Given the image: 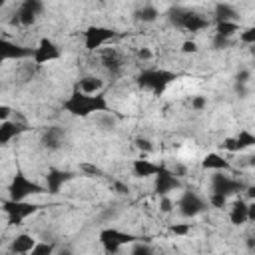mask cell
Masks as SVG:
<instances>
[{
  "instance_id": "cell-7",
  "label": "cell",
  "mask_w": 255,
  "mask_h": 255,
  "mask_svg": "<svg viewBox=\"0 0 255 255\" xmlns=\"http://www.w3.org/2000/svg\"><path fill=\"white\" fill-rule=\"evenodd\" d=\"M32 56H34L36 64H46V62H52V60L60 58V48L52 40L42 38L40 44H38V48L32 50Z\"/></svg>"
},
{
  "instance_id": "cell-13",
  "label": "cell",
  "mask_w": 255,
  "mask_h": 255,
  "mask_svg": "<svg viewBox=\"0 0 255 255\" xmlns=\"http://www.w3.org/2000/svg\"><path fill=\"white\" fill-rule=\"evenodd\" d=\"M131 169H133V175L137 177H155L159 173V165H155L149 159H133Z\"/></svg>"
},
{
  "instance_id": "cell-3",
  "label": "cell",
  "mask_w": 255,
  "mask_h": 255,
  "mask_svg": "<svg viewBox=\"0 0 255 255\" xmlns=\"http://www.w3.org/2000/svg\"><path fill=\"white\" fill-rule=\"evenodd\" d=\"M44 191H46V187L32 181L30 177L16 175L8 187V197H10V201H26L28 195H40Z\"/></svg>"
},
{
  "instance_id": "cell-12",
  "label": "cell",
  "mask_w": 255,
  "mask_h": 255,
  "mask_svg": "<svg viewBox=\"0 0 255 255\" xmlns=\"http://www.w3.org/2000/svg\"><path fill=\"white\" fill-rule=\"evenodd\" d=\"M201 165H203V169H209V171H213V173H219V171H223V173H229L231 171V161H227L223 155H219V153H209V155H205L203 157V161H201Z\"/></svg>"
},
{
  "instance_id": "cell-4",
  "label": "cell",
  "mask_w": 255,
  "mask_h": 255,
  "mask_svg": "<svg viewBox=\"0 0 255 255\" xmlns=\"http://www.w3.org/2000/svg\"><path fill=\"white\" fill-rule=\"evenodd\" d=\"M179 187H181V179H177L169 169L159 167V173L155 175V185H153L155 193L157 195H169L171 191H175Z\"/></svg>"
},
{
  "instance_id": "cell-10",
  "label": "cell",
  "mask_w": 255,
  "mask_h": 255,
  "mask_svg": "<svg viewBox=\"0 0 255 255\" xmlns=\"http://www.w3.org/2000/svg\"><path fill=\"white\" fill-rule=\"evenodd\" d=\"M253 143H255L253 135H251V133H247V131H241L237 137H229V139H225L221 145H223V149H225V151H231V153H241V151L249 149Z\"/></svg>"
},
{
  "instance_id": "cell-26",
  "label": "cell",
  "mask_w": 255,
  "mask_h": 255,
  "mask_svg": "<svg viewBox=\"0 0 255 255\" xmlns=\"http://www.w3.org/2000/svg\"><path fill=\"white\" fill-rule=\"evenodd\" d=\"M12 118V110L8 106H0V122H8Z\"/></svg>"
},
{
  "instance_id": "cell-5",
  "label": "cell",
  "mask_w": 255,
  "mask_h": 255,
  "mask_svg": "<svg viewBox=\"0 0 255 255\" xmlns=\"http://www.w3.org/2000/svg\"><path fill=\"white\" fill-rule=\"evenodd\" d=\"M64 139H66V131L60 126H50L42 131L40 143L48 149V151H58L64 147Z\"/></svg>"
},
{
  "instance_id": "cell-17",
  "label": "cell",
  "mask_w": 255,
  "mask_h": 255,
  "mask_svg": "<svg viewBox=\"0 0 255 255\" xmlns=\"http://www.w3.org/2000/svg\"><path fill=\"white\" fill-rule=\"evenodd\" d=\"M28 255H56V243L54 241H40L32 247Z\"/></svg>"
},
{
  "instance_id": "cell-8",
  "label": "cell",
  "mask_w": 255,
  "mask_h": 255,
  "mask_svg": "<svg viewBox=\"0 0 255 255\" xmlns=\"http://www.w3.org/2000/svg\"><path fill=\"white\" fill-rule=\"evenodd\" d=\"M112 38H114V30L96 26V28H90L86 32V46H88V50H96V48H102Z\"/></svg>"
},
{
  "instance_id": "cell-23",
  "label": "cell",
  "mask_w": 255,
  "mask_h": 255,
  "mask_svg": "<svg viewBox=\"0 0 255 255\" xmlns=\"http://www.w3.org/2000/svg\"><path fill=\"white\" fill-rule=\"evenodd\" d=\"M171 233L183 237V235L191 233V223H175V225H171Z\"/></svg>"
},
{
  "instance_id": "cell-22",
  "label": "cell",
  "mask_w": 255,
  "mask_h": 255,
  "mask_svg": "<svg viewBox=\"0 0 255 255\" xmlns=\"http://www.w3.org/2000/svg\"><path fill=\"white\" fill-rule=\"evenodd\" d=\"M239 40H241L243 44L251 46V44L255 42V28H253V26H249V28H245L243 32H239Z\"/></svg>"
},
{
  "instance_id": "cell-16",
  "label": "cell",
  "mask_w": 255,
  "mask_h": 255,
  "mask_svg": "<svg viewBox=\"0 0 255 255\" xmlns=\"http://www.w3.org/2000/svg\"><path fill=\"white\" fill-rule=\"evenodd\" d=\"M133 16H135L139 22H143V24H151V22H155V20L159 18V10H157L155 6H151V4H143L141 8H137V10L133 12Z\"/></svg>"
},
{
  "instance_id": "cell-19",
  "label": "cell",
  "mask_w": 255,
  "mask_h": 255,
  "mask_svg": "<svg viewBox=\"0 0 255 255\" xmlns=\"http://www.w3.org/2000/svg\"><path fill=\"white\" fill-rule=\"evenodd\" d=\"M189 108H191L193 112H203V110L207 108V98H205V96H191Z\"/></svg>"
},
{
  "instance_id": "cell-2",
  "label": "cell",
  "mask_w": 255,
  "mask_h": 255,
  "mask_svg": "<svg viewBox=\"0 0 255 255\" xmlns=\"http://www.w3.org/2000/svg\"><path fill=\"white\" fill-rule=\"evenodd\" d=\"M175 207H177L181 217H197V215H201V213H205L209 209L207 199L201 197L193 189H185L181 193V197L175 201Z\"/></svg>"
},
{
  "instance_id": "cell-1",
  "label": "cell",
  "mask_w": 255,
  "mask_h": 255,
  "mask_svg": "<svg viewBox=\"0 0 255 255\" xmlns=\"http://www.w3.org/2000/svg\"><path fill=\"white\" fill-rule=\"evenodd\" d=\"M106 108H108V104L102 96H84L78 92H74L70 96V100L66 102V110H70L72 114H78V116H90L94 112H108Z\"/></svg>"
},
{
  "instance_id": "cell-11",
  "label": "cell",
  "mask_w": 255,
  "mask_h": 255,
  "mask_svg": "<svg viewBox=\"0 0 255 255\" xmlns=\"http://www.w3.org/2000/svg\"><path fill=\"white\" fill-rule=\"evenodd\" d=\"M249 203L251 201H245L243 197H239V199L233 201V205L229 209V221L233 225H239L241 227V225L249 223Z\"/></svg>"
},
{
  "instance_id": "cell-18",
  "label": "cell",
  "mask_w": 255,
  "mask_h": 255,
  "mask_svg": "<svg viewBox=\"0 0 255 255\" xmlns=\"http://www.w3.org/2000/svg\"><path fill=\"white\" fill-rule=\"evenodd\" d=\"M157 209L161 213H171L175 209V201L169 197V195H159V201H157Z\"/></svg>"
},
{
  "instance_id": "cell-24",
  "label": "cell",
  "mask_w": 255,
  "mask_h": 255,
  "mask_svg": "<svg viewBox=\"0 0 255 255\" xmlns=\"http://www.w3.org/2000/svg\"><path fill=\"white\" fill-rule=\"evenodd\" d=\"M135 58L139 62H149V60H153V52L149 48H137L135 50Z\"/></svg>"
},
{
  "instance_id": "cell-21",
  "label": "cell",
  "mask_w": 255,
  "mask_h": 255,
  "mask_svg": "<svg viewBox=\"0 0 255 255\" xmlns=\"http://www.w3.org/2000/svg\"><path fill=\"white\" fill-rule=\"evenodd\" d=\"M133 143H135V147H137L139 151H143V153H151V151H153V143H151L147 137H141V135H139V137L133 139Z\"/></svg>"
},
{
  "instance_id": "cell-15",
  "label": "cell",
  "mask_w": 255,
  "mask_h": 255,
  "mask_svg": "<svg viewBox=\"0 0 255 255\" xmlns=\"http://www.w3.org/2000/svg\"><path fill=\"white\" fill-rule=\"evenodd\" d=\"M72 177V173H66V171H58V169H52L48 175H46V189H50L52 193H58L62 189V185Z\"/></svg>"
},
{
  "instance_id": "cell-9",
  "label": "cell",
  "mask_w": 255,
  "mask_h": 255,
  "mask_svg": "<svg viewBox=\"0 0 255 255\" xmlns=\"http://www.w3.org/2000/svg\"><path fill=\"white\" fill-rule=\"evenodd\" d=\"M34 245H36L34 235H30V233H20V235H16V237L10 239L8 251H10V255H28Z\"/></svg>"
},
{
  "instance_id": "cell-6",
  "label": "cell",
  "mask_w": 255,
  "mask_h": 255,
  "mask_svg": "<svg viewBox=\"0 0 255 255\" xmlns=\"http://www.w3.org/2000/svg\"><path fill=\"white\" fill-rule=\"evenodd\" d=\"M104 88H106V80H104L102 76H98V74H88V76H84V78H80V80L76 82V90H74V92L84 94V96H96V94H100Z\"/></svg>"
},
{
  "instance_id": "cell-14",
  "label": "cell",
  "mask_w": 255,
  "mask_h": 255,
  "mask_svg": "<svg viewBox=\"0 0 255 255\" xmlns=\"http://www.w3.org/2000/svg\"><path fill=\"white\" fill-rule=\"evenodd\" d=\"M24 129H26V128H24L22 124H18V122H10V120H8V122H2V124H0V145L10 143L12 137L20 135Z\"/></svg>"
},
{
  "instance_id": "cell-25",
  "label": "cell",
  "mask_w": 255,
  "mask_h": 255,
  "mask_svg": "<svg viewBox=\"0 0 255 255\" xmlns=\"http://www.w3.org/2000/svg\"><path fill=\"white\" fill-rule=\"evenodd\" d=\"M181 50L185 52V54H195L197 52V42H193V40H187V42H183V46H181Z\"/></svg>"
},
{
  "instance_id": "cell-20",
  "label": "cell",
  "mask_w": 255,
  "mask_h": 255,
  "mask_svg": "<svg viewBox=\"0 0 255 255\" xmlns=\"http://www.w3.org/2000/svg\"><path fill=\"white\" fill-rule=\"evenodd\" d=\"M129 255H153V249L147 243H133L129 249Z\"/></svg>"
}]
</instances>
